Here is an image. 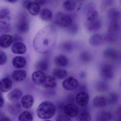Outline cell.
Segmentation results:
<instances>
[{
	"mask_svg": "<svg viewBox=\"0 0 121 121\" xmlns=\"http://www.w3.org/2000/svg\"><path fill=\"white\" fill-rule=\"evenodd\" d=\"M112 116L109 112L102 111L99 112L96 115V119L99 121H110Z\"/></svg>",
	"mask_w": 121,
	"mask_h": 121,
	"instance_id": "cell-26",
	"label": "cell"
},
{
	"mask_svg": "<svg viewBox=\"0 0 121 121\" xmlns=\"http://www.w3.org/2000/svg\"><path fill=\"white\" fill-rule=\"evenodd\" d=\"M117 95L115 93H112L109 95L108 98V102L109 104H112L116 103L117 100Z\"/></svg>",
	"mask_w": 121,
	"mask_h": 121,
	"instance_id": "cell-40",
	"label": "cell"
},
{
	"mask_svg": "<svg viewBox=\"0 0 121 121\" xmlns=\"http://www.w3.org/2000/svg\"><path fill=\"white\" fill-rule=\"evenodd\" d=\"M12 77L14 80L17 82H21L26 79L27 73L24 70H15L13 72Z\"/></svg>",
	"mask_w": 121,
	"mask_h": 121,
	"instance_id": "cell-15",
	"label": "cell"
},
{
	"mask_svg": "<svg viewBox=\"0 0 121 121\" xmlns=\"http://www.w3.org/2000/svg\"><path fill=\"white\" fill-rule=\"evenodd\" d=\"M99 17V13L95 10H89L87 13L86 19L88 22H91L97 19Z\"/></svg>",
	"mask_w": 121,
	"mask_h": 121,
	"instance_id": "cell-34",
	"label": "cell"
},
{
	"mask_svg": "<svg viewBox=\"0 0 121 121\" xmlns=\"http://www.w3.org/2000/svg\"><path fill=\"white\" fill-rule=\"evenodd\" d=\"M11 24V18L9 16L0 17V29L3 31L8 30Z\"/></svg>",
	"mask_w": 121,
	"mask_h": 121,
	"instance_id": "cell-25",
	"label": "cell"
},
{
	"mask_svg": "<svg viewBox=\"0 0 121 121\" xmlns=\"http://www.w3.org/2000/svg\"><path fill=\"white\" fill-rule=\"evenodd\" d=\"M12 63L14 66L17 69L24 68L26 63L25 58L22 56H17L13 58Z\"/></svg>",
	"mask_w": 121,
	"mask_h": 121,
	"instance_id": "cell-24",
	"label": "cell"
},
{
	"mask_svg": "<svg viewBox=\"0 0 121 121\" xmlns=\"http://www.w3.org/2000/svg\"><path fill=\"white\" fill-rule=\"evenodd\" d=\"M34 99L32 95H26L21 99V103L23 107L26 109H29L33 106Z\"/></svg>",
	"mask_w": 121,
	"mask_h": 121,
	"instance_id": "cell-19",
	"label": "cell"
},
{
	"mask_svg": "<svg viewBox=\"0 0 121 121\" xmlns=\"http://www.w3.org/2000/svg\"><path fill=\"white\" fill-rule=\"evenodd\" d=\"M78 28L76 24L71 23V24L67 27V31L71 34H75L78 31Z\"/></svg>",
	"mask_w": 121,
	"mask_h": 121,
	"instance_id": "cell-38",
	"label": "cell"
},
{
	"mask_svg": "<svg viewBox=\"0 0 121 121\" xmlns=\"http://www.w3.org/2000/svg\"><path fill=\"white\" fill-rule=\"evenodd\" d=\"M56 34L53 27L48 26L43 28L37 35L34 39L35 48L40 53L48 52L53 47Z\"/></svg>",
	"mask_w": 121,
	"mask_h": 121,
	"instance_id": "cell-1",
	"label": "cell"
},
{
	"mask_svg": "<svg viewBox=\"0 0 121 121\" xmlns=\"http://www.w3.org/2000/svg\"><path fill=\"white\" fill-rule=\"evenodd\" d=\"M113 4V1L111 0H104L101 3L100 6V9L102 11H104L109 7Z\"/></svg>",
	"mask_w": 121,
	"mask_h": 121,
	"instance_id": "cell-37",
	"label": "cell"
},
{
	"mask_svg": "<svg viewBox=\"0 0 121 121\" xmlns=\"http://www.w3.org/2000/svg\"><path fill=\"white\" fill-rule=\"evenodd\" d=\"M104 37L100 34L97 33L92 35L89 39V43L93 46H97L101 44Z\"/></svg>",
	"mask_w": 121,
	"mask_h": 121,
	"instance_id": "cell-21",
	"label": "cell"
},
{
	"mask_svg": "<svg viewBox=\"0 0 121 121\" xmlns=\"http://www.w3.org/2000/svg\"><path fill=\"white\" fill-rule=\"evenodd\" d=\"M3 116L2 115V114H1V113H0V120H1V119H2V118H3Z\"/></svg>",
	"mask_w": 121,
	"mask_h": 121,
	"instance_id": "cell-49",
	"label": "cell"
},
{
	"mask_svg": "<svg viewBox=\"0 0 121 121\" xmlns=\"http://www.w3.org/2000/svg\"><path fill=\"white\" fill-rule=\"evenodd\" d=\"M33 120L32 114L28 111H24L18 117L19 121H32Z\"/></svg>",
	"mask_w": 121,
	"mask_h": 121,
	"instance_id": "cell-32",
	"label": "cell"
},
{
	"mask_svg": "<svg viewBox=\"0 0 121 121\" xmlns=\"http://www.w3.org/2000/svg\"><path fill=\"white\" fill-rule=\"evenodd\" d=\"M102 22L100 20L97 19L91 22H88L86 25V27L88 31L95 32L98 31L101 28Z\"/></svg>",
	"mask_w": 121,
	"mask_h": 121,
	"instance_id": "cell-10",
	"label": "cell"
},
{
	"mask_svg": "<svg viewBox=\"0 0 121 121\" xmlns=\"http://www.w3.org/2000/svg\"><path fill=\"white\" fill-rule=\"evenodd\" d=\"M49 65L48 60L47 59H43L37 63L36 68L38 71L43 72L47 70L48 68Z\"/></svg>",
	"mask_w": 121,
	"mask_h": 121,
	"instance_id": "cell-30",
	"label": "cell"
},
{
	"mask_svg": "<svg viewBox=\"0 0 121 121\" xmlns=\"http://www.w3.org/2000/svg\"><path fill=\"white\" fill-rule=\"evenodd\" d=\"M12 82L8 78H4L0 81V91L5 92L10 90L12 87Z\"/></svg>",
	"mask_w": 121,
	"mask_h": 121,
	"instance_id": "cell-14",
	"label": "cell"
},
{
	"mask_svg": "<svg viewBox=\"0 0 121 121\" xmlns=\"http://www.w3.org/2000/svg\"><path fill=\"white\" fill-rule=\"evenodd\" d=\"M39 17L42 20L45 22H48L52 19L53 14L50 10L45 8L43 9L40 12Z\"/></svg>",
	"mask_w": 121,
	"mask_h": 121,
	"instance_id": "cell-29",
	"label": "cell"
},
{
	"mask_svg": "<svg viewBox=\"0 0 121 121\" xmlns=\"http://www.w3.org/2000/svg\"><path fill=\"white\" fill-rule=\"evenodd\" d=\"M108 16L111 21H119L120 18V12L118 9L113 8L108 11Z\"/></svg>",
	"mask_w": 121,
	"mask_h": 121,
	"instance_id": "cell-20",
	"label": "cell"
},
{
	"mask_svg": "<svg viewBox=\"0 0 121 121\" xmlns=\"http://www.w3.org/2000/svg\"><path fill=\"white\" fill-rule=\"evenodd\" d=\"M4 104V100L3 97L0 95V108L2 107Z\"/></svg>",
	"mask_w": 121,
	"mask_h": 121,
	"instance_id": "cell-46",
	"label": "cell"
},
{
	"mask_svg": "<svg viewBox=\"0 0 121 121\" xmlns=\"http://www.w3.org/2000/svg\"><path fill=\"white\" fill-rule=\"evenodd\" d=\"M80 59L81 61L84 63L90 62L92 59V56L88 52L84 51L81 53L80 56Z\"/></svg>",
	"mask_w": 121,
	"mask_h": 121,
	"instance_id": "cell-35",
	"label": "cell"
},
{
	"mask_svg": "<svg viewBox=\"0 0 121 121\" xmlns=\"http://www.w3.org/2000/svg\"><path fill=\"white\" fill-rule=\"evenodd\" d=\"M57 85L56 78L53 76H46L45 80L42 84V86L46 89L54 88Z\"/></svg>",
	"mask_w": 121,
	"mask_h": 121,
	"instance_id": "cell-17",
	"label": "cell"
},
{
	"mask_svg": "<svg viewBox=\"0 0 121 121\" xmlns=\"http://www.w3.org/2000/svg\"><path fill=\"white\" fill-rule=\"evenodd\" d=\"M56 121H71L70 117L66 115H59L56 117Z\"/></svg>",
	"mask_w": 121,
	"mask_h": 121,
	"instance_id": "cell-41",
	"label": "cell"
},
{
	"mask_svg": "<svg viewBox=\"0 0 121 121\" xmlns=\"http://www.w3.org/2000/svg\"><path fill=\"white\" fill-rule=\"evenodd\" d=\"M10 14V11L7 8H3L0 9V17L8 16Z\"/></svg>",
	"mask_w": 121,
	"mask_h": 121,
	"instance_id": "cell-42",
	"label": "cell"
},
{
	"mask_svg": "<svg viewBox=\"0 0 121 121\" xmlns=\"http://www.w3.org/2000/svg\"><path fill=\"white\" fill-rule=\"evenodd\" d=\"M78 85V82L76 78L70 77L65 79L62 83L63 88L66 90L73 91L76 89Z\"/></svg>",
	"mask_w": 121,
	"mask_h": 121,
	"instance_id": "cell-5",
	"label": "cell"
},
{
	"mask_svg": "<svg viewBox=\"0 0 121 121\" xmlns=\"http://www.w3.org/2000/svg\"><path fill=\"white\" fill-rule=\"evenodd\" d=\"M6 2H7L10 3H15L17 2L18 1L17 0H5Z\"/></svg>",
	"mask_w": 121,
	"mask_h": 121,
	"instance_id": "cell-48",
	"label": "cell"
},
{
	"mask_svg": "<svg viewBox=\"0 0 121 121\" xmlns=\"http://www.w3.org/2000/svg\"><path fill=\"white\" fill-rule=\"evenodd\" d=\"M43 121H51V120H44Z\"/></svg>",
	"mask_w": 121,
	"mask_h": 121,
	"instance_id": "cell-50",
	"label": "cell"
},
{
	"mask_svg": "<svg viewBox=\"0 0 121 121\" xmlns=\"http://www.w3.org/2000/svg\"><path fill=\"white\" fill-rule=\"evenodd\" d=\"M108 86L105 83L102 81H99L96 83L95 88L99 92H105L107 90Z\"/></svg>",
	"mask_w": 121,
	"mask_h": 121,
	"instance_id": "cell-36",
	"label": "cell"
},
{
	"mask_svg": "<svg viewBox=\"0 0 121 121\" xmlns=\"http://www.w3.org/2000/svg\"><path fill=\"white\" fill-rule=\"evenodd\" d=\"M104 57L112 60H117L119 57V53L117 49L112 48L106 49L103 53Z\"/></svg>",
	"mask_w": 121,
	"mask_h": 121,
	"instance_id": "cell-9",
	"label": "cell"
},
{
	"mask_svg": "<svg viewBox=\"0 0 121 121\" xmlns=\"http://www.w3.org/2000/svg\"><path fill=\"white\" fill-rule=\"evenodd\" d=\"M36 1L40 5H43L46 4L47 2V0H37Z\"/></svg>",
	"mask_w": 121,
	"mask_h": 121,
	"instance_id": "cell-44",
	"label": "cell"
},
{
	"mask_svg": "<svg viewBox=\"0 0 121 121\" xmlns=\"http://www.w3.org/2000/svg\"><path fill=\"white\" fill-rule=\"evenodd\" d=\"M0 121H12V120L8 117H3Z\"/></svg>",
	"mask_w": 121,
	"mask_h": 121,
	"instance_id": "cell-47",
	"label": "cell"
},
{
	"mask_svg": "<svg viewBox=\"0 0 121 121\" xmlns=\"http://www.w3.org/2000/svg\"><path fill=\"white\" fill-rule=\"evenodd\" d=\"M107 103V100L104 95H97L93 99L92 103L95 107L102 108L105 106Z\"/></svg>",
	"mask_w": 121,
	"mask_h": 121,
	"instance_id": "cell-13",
	"label": "cell"
},
{
	"mask_svg": "<svg viewBox=\"0 0 121 121\" xmlns=\"http://www.w3.org/2000/svg\"><path fill=\"white\" fill-rule=\"evenodd\" d=\"M13 43V37L9 35H3L0 37V46L6 48L10 46Z\"/></svg>",
	"mask_w": 121,
	"mask_h": 121,
	"instance_id": "cell-16",
	"label": "cell"
},
{
	"mask_svg": "<svg viewBox=\"0 0 121 121\" xmlns=\"http://www.w3.org/2000/svg\"><path fill=\"white\" fill-rule=\"evenodd\" d=\"M22 95V92L20 90L14 89L11 91L8 95V99L12 102H16L19 99Z\"/></svg>",
	"mask_w": 121,
	"mask_h": 121,
	"instance_id": "cell-22",
	"label": "cell"
},
{
	"mask_svg": "<svg viewBox=\"0 0 121 121\" xmlns=\"http://www.w3.org/2000/svg\"><path fill=\"white\" fill-rule=\"evenodd\" d=\"M77 5V3L75 1L70 0H65L64 1L63 4L64 9L69 12L74 11L76 8Z\"/></svg>",
	"mask_w": 121,
	"mask_h": 121,
	"instance_id": "cell-27",
	"label": "cell"
},
{
	"mask_svg": "<svg viewBox=\"0 0 121 121\" xmlns=\"http://www.w3.org/2000/svg\"><path fill=\"white\" fill-rule=\"evenodd\" d=\"M64 111L66 115L69 117H75L79 113V108L76 105L69 104L64 106Z\"/></svg>",
	"mask_w": 121,
	"mask_h": 121,
	"instance_id": "cell-7",
	"label": "cell"
},
{
	"mask_svg": "<svg viewBox=\"0 0 121 121\" xmlns=\"http://www.w3.org/2000/svg\"><path fill=\"white\" fill-rule=\"evenodd\" d=\"M55 64L60 67L66 66L68 63V60L66 56L62 54L58 55L55 57L54 59Z\"/></svg>",
	"mask_w": 121,
	"mask_h": 121,
	"instance_id": "cell-23",
	"label": "cell"
},
{
	"mask_svg": "<svg viewBox=\"0 0 121 121\" xmlns=\"http://www.w3.org/2000/svg\"><path fill=\"white\" fill-rule=\"evenodd\" d=\"M7 59L6 54L4 52L0 51V65L4 64L7 61Z\"/></svg>",
	"mask_w": 121,
	"mask_h": 121,
	"instance_id": "cell-39",
	"label": "cell"
},
{
	"mask_svg": "<svg viewBox=\"0 0 121 121\" xmlns=\"http://www.w3.org/2000/svg\"><path fill=\"white\" fill-rule=\"evenodd\" d=\"M55 22L60 27L66 28L71 24L72 20L69 15L59 12L56 15Z\"/></svg>",
	"mask_w": 121,
	"mask_h": 121,
	"instance_id": "cell-3",
	"label": "cell"
},
{
	"mask_svg": "<svg viewBox=\"0 0 121 121\" xmlns=\"http://www.w3.org/2000/svg\"><path fill=\"white\" fill-rule=\"evenodd\" d=\"M18 31L22 34L26 33L29 29L30 25L27 19L25 16L20 17L17 24Z\"/></svg>",
	"mask_w": 121,
	"mask_h": 121,
	"instance_id": "cell-8",
	"label": "cell"
},
{
	"mask_svg": "<svg viewBox=\"0 0 121 121\" xmlns=\"http://www.w3.org/2000/svg\"><path fill=\"white\" fill-rule=\"evenodd\" d=\"M46 77V75L43 72L37 71L32 73V80L35 84L39 85H42L45 80Z\"/></svg>",
	"mask_w": 121,
	"mask_h": 121,
	"instance_id": "cell-12",
	"label": "cell"
},
{
	"mask_svg": "<svg viewBox=\"0 0 121 121\" xmlns=\"http://www.w3.org/2000/svg\"><path fill=\"white\" fill-rule=\"evenodd\" d=\"M100 73L102 78L106 80L112 79L114 75V71L112 66L110 64L104 63L100 68Z\"/></svg>",
	"mask_w": 121,
	"mask_h": 121,
	"instance_id": "cell-4",
	"label": "cell"
},
{
	"mask_svg": "<svg viewBox=\"0 0 121 121\" xmlns=\"http://www.w3.org/2000/svg\"><path fill=\"white\" fill-rule=\"evenodd\" d=\"M30 0H23L22 1V5H23L24 7L25 8H27L28 4L30 2Z\"/></svg>",
	"mask_w": 121,
	"mask_h": 121,
	"instance_id": "cell-45",
	"label": "cell"
},
{
	"mask_svg": "<svg viewBox=\"0 0 121 121\" xmlns=\"http://www.w3.org/2000/svg\"><path fill=\"white\" fill-rule=\"evenodd\" d=\"M52 74L54 78L59 79H63L67 76L68 73L63 69L56 68L52 70Z\"/></svg>",
	"mask_w": 121,
	"mask_h": 121,
	"instance_id": "cell-28",
	"label": "cell"
},
{
	"mask_svg": "<svg viewBox=\"0 0 121 121\" xmlns=\"http://www.w3.org/2000/svg\"><path fill=\"white\" fill-rule=\"evenodd\" d=\"M60 48L63 51L70 52L72 51L74 48L73 43L70 41H67L61 43L60 46Z\"/></svg>",
	"mask_w": 121,
	"mask_h": 121,
	"instance_id": "cell-31",
	"label": "cell"
},
{
	"mask_svg": "<svg viewBox=\"0 0 121 121\" xmlns=\"http://www.w3.org/2000/svg\"><path fill=\"white\" fill-rule=\"evenodd\" d=\"M26 47L22 42L14 43L12 47V51L16 54H23L26 52Z\"/></svg>",
	"mask_w": 121,
	"mask_h": 121,
	"instance_id": "cell-18",
	"label": "cell"
},
{
	"mask_svg": "<svg viewBox=\"0 0 121 121\" xmlns=\"http://www.w3.org/2000/svg\"><path fill=\"white\" fill-rule=\"evenodd\" d=\"M78 121H91V116L87 110H84L78 113Z\"/></svg>",
	"mask_w": 121,
	"mask_h": 121,
	"instance_id": "cell-33",
	"label": "cell"
},
{
	"mask_svg": "<svg viewBox=\"0 0 121 121\" xmlns=\"http://www.w3.org/2000/svg\"><path fill=\"white\" fill-rule=\"evenodd\" d=\"M40 5L35 1H31L28 4L26 9L30 14L33 16L37 15L40 12Z\"/></svg>",
	"mask_w": 121,
	"mask_h": 121,
	"instance_id": "cell-11",
	"label": "cell"
},
{
	"mask_svg": "<svg viewBox=\"0 0 121 121\" xmlns=\"http://www.w3.org/2000/svg\"><path fill=\"white\" fill-rule=\"evenodd\" d=\"M13 42H15V43H20L22 42V39L18 36H15L14 37H13Z\"/></svg>",
	"mask_w": 121,
	"mask_h": 121,
	"instance_id": "cell-43",
	"label": "cell"
},
{
	"mask_svg": "<svg viewBox=\"0 0 121 121\" xmlns=\"http://www.w3.org/2000/svg\"><path fill=\"white\" fill-rule=\"evenodd\" d=\"M75 99L78 104L81 107H85L89 102V95L86 91H81L77 93Z\"/></svg>",
	"mask_w": 121,
	"mask_h": 121,
	"instance_id": "cell-6",
	"label": "cell"
},
{
	"mask_svg": "<svg viewBox=\"0 0 121 121\" xmlns=\"http://www.w3.org/2000/svg\"><path fill=\"white\" fill-rule=\"evenodd\" d=\"M37 116L42 119L47 120L52 118L56 112L53 103L50 101L42 102L38 106L36 110Z\"/></svg>",
	"mask_w": 121,
	"mask_h": 121,
	"instance_id": "cell-2",
	"label": "cell"
}]
</instances>
